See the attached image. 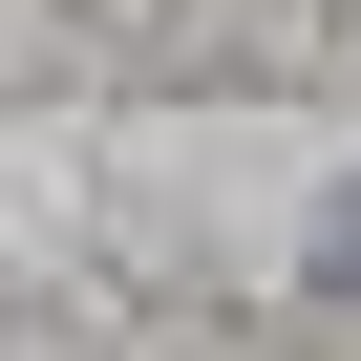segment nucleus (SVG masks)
<instances>
[{
  "label": "nucleus",
  "mask_w": 361,
  "mask_h": 361,
  "mask_svg": "<svg viewBox=\"0 0 361 361\" xmlns=\"http://www.w3.org/2000/svg\"><path fill=\"white\" fill-rule=\"evenodd\" d=\"M319 276H340V298H361V192H340V234H319Z\"/></svg>",
  "instance_id": "1"
}]
</instances>
